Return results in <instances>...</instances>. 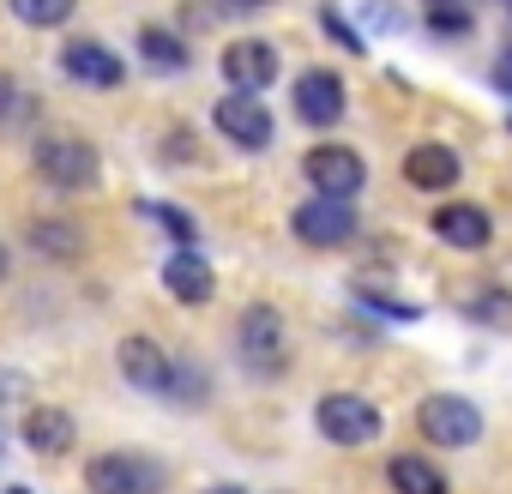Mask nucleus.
<instances>
[{"label":"nucleus","mask_w":512,"mask_h":494,"mask_svg":"<svg viewBox=\"0 0 512 494\" xmlns=\"http://www.w3.org/2000/svg\"><path fill=\"white\" fill-rule=\"evenodd\" d=\"M31 163H37V175H43L55 193H91V187L103 181V157H97V145L79 139V133H43V139L31 145Z\"/></svg>","instance_id":"f257e3e1"},{"label":"nucleus","mask_w":512,"mask_h":494,"mask_svg":"<svg viewBox=\"0 0 512 494\" xmlns=\"http://www.w3.org/2000/svg\"><path fill=\"white\" fill-rule=\"evenodd\" d=\"M235 350H241V362H247L253 374H284V362H290V326H284V314L266 308V302L241 308V320H235Z\"/></svg>","instance_id":"f03ea898"},{"label":"nucleus","mask_w":512,"mask_h":494,"mask_svg":"<svg viewBox=\"0 0 512 494\" xmlns=\"http://www.w3.org/2000/svg\"><path fill=\"white\" fill-rule=\"evenodd\" d=\"M169 470L145 452H97L85 464V488L91 494H163Z\"/></svg>","instance_id":"7ed1b4c3"},{"label":"nucleus","mask_w":512,"mask_h":494,"mask_svg":"<svg viewBox=\"0 0 512 494\" xmlns=\"http://www.w3.org/2000/svg\"><path fill=\"white\" fill-rule=\"evenodd\" d=\"M314 428L332 446H368V440H380V404H368L362 392H326L314 404Z\"/></svg>","instance_id":"20e7f679"},{"label":"nucleus","mask_w":512,"mask_h":494,"mask_svg":"<svg viewBox=\"0 0 512 494\" xmlns=\"http://www.w3.org/2000/svg\"><path fill=\"white\" fill-rule=\"evenodd\" d=\"M416 428H422L434 446L458 452V446H476V440H482V410H476L470 398H458V392H428L422 410H416Z\"/></svg>","instance_id":"39448f33"},{"label":"nucleus","mask_w":512,"mask_h":494,"mask_svg":"<svg viewBox=\"0 0 512 494\" xmlns=\"http://www.w3.org/2000/svg\"><path fill=\"white\" fill-rule=\"evenodd\" d=\"M302 175H308V187H314L320 199H356V193L368 187V163H362L350 145H314V151L302 157Z\"/></svg>","instance_id":"423d86ee"},{"label":"nucleus","mask_w":512,"mask_h":494,"mask_svg":"<svg viewBox=\"0 0 512 494\" xmlns=\"http://www.w3.org/2000/svg\"><path fill=\"white\" fill-rule=\"evenodd\" d=\"M290 229H296V241H308V247H344V241H356V229H362V217H356V205L350 199H302L296 211H290Z\"/></svg>","instance_id":"0eeeda50"},{"label":"nucleus","mask_w":512,"mask_h":494,"mask_svg":"<svg viewBox=\"0 0 512 494\" xmlns=\"http://www.w3.org/2000/svg\"><path fill=\"white\" fill-rule=\"evenodd\" d=\"M211 121H217V133L229 139V145H241V151H266L272 145V109L260 103V97H247V91H229V97H217V109H211Z\"/></svg>","instance_id":"6e6552de"},{"label":"nucleus","mask_w":512,"mask_h":494,"mask_svg":"<svg viewBox=\"0 0 512 494\" xmlns=\"http://www.w3.org/2000/svg\"><path fill=\"white\" fill-rule=\"evenodd\" d=\"M223 79H229V91H247V97H260L272 79H278V49L266 43V37H235L229 49H223Z\"/></svg>","instance_id":"1a4fd4ad"},{"label":"nucleus","mask_w":512,"mask_h":494,"mask_svg":"<svg viewBox=\"0 0 512 494\" xmlns=\"http://www.w3.org/2000/svg\"><path fill=\"white\" fill-rule=\"evenodd\" d=\"M61 73H67L73 85H91V91H115V85L127 79L121 55H115L109 43H97V37H73V43L61 49Z\"/></svg>","instance_id":"9d476101"},{"label":"nucleus","mask_w":512,"mask_h":494,"mask_svg":"<svg viewBox=\"0 0 512 494\" xmlns=\"http://www.w3.org/2000/svg\"><path fill=\"white\" fill-rule=\"evenodd\" d=\"M344 109H350V91H344V79H338L332 67H308V73L296 79V115H302L308 127H338Z\"/></svg>","instance_id":"9b49d317"},{"label":"nucleus","mask_w":512,"mask_h":494,"mask_svg":"<svg viewBox=\"0 0 512 494\" xmlns=\"http://www.w3.org/2000/svg\"><path fill=\"white\" fill-rule=\"evenodd\" d=\"M163 290L181 308H205L217 296V272H211V260L199 254V247H175V254L163 260Z\"/></svg>","instance_id":"f8f14e48"},{"label":"nucleus","mask_w":512,"mask_h":494,"mask_svg":"<svg viewBox=\"0 0 512 494\" xmlns=\"http://www.w3.org/2000/svg\"><path fill=\"white\" fill-rule=\"evenodd\" d=\"M115 362H121V380L127 386H139V392H163L169 386V350L157 344V338H145V332H127L121 344H115Z\"/></svg>","instance_id":"ddd939ff"},{"label":"nucleus","mask_w":512,"mask_h":494,"mask_svg":"<svg viewBox=\"0 0 512 494\" xmlns=\"http://www.w3.org/2000/svg\"><path fill=\"white\" fill-rule=\"evenodd\" d=\"M458 175H464V163H458V151L452 145H410V157H404V181L410 187H422V193H446V187H458Z\"/></svg>","instance_id":"4468645a"},{"label":"nucleus","mask_w":512,"mask_h":494,"mask_svg":"<svg viewBox=\"0 0 512 494\" xmlns=\"http://www.w3.org/2000/svg\"><path fill=\"white\" fill-rule=\"evenodd\" d=\"M73 440H79L73 410H61V404H31V410H25V446H31V452L61 458V452H73Z\"/></svg>","instance_id":"2eb2a0df"},{"label":"nucleus","mask_w":512,"mask_h":494,"mask_svg":"<svg viewBox=\"0 0 512 494\" xmlns=\"http://www.w3.org/2000/svg\"><path fill=\"white\" fill-rule=\"evenodd\" d=\"M428 223H434V235H440V241H452V247H488V235H494L488 211H482V205H464V199H452V205L428 211Z\"/></svg>","instance_id":"dca6fc26"},{"label":"nucleus","mask_w":512,"mask_h":494,"mask_svg":"<svg viewBox=\"0 0 512 494\" xmlns=\"http://www.w3.org/2000/svg\"><path fill=\"white\" fill-rule=\"evenodd\" d=\"M139 61L145 67H157V73H187V37L181 31H169V25H145L139 31Z\"/></svg>","instance_id":"f3484780"},{"label":"nucleus","mask_w":512,"mask_h":494,"mask_svg":"<svg viewBox=\"0 0 512 494\" xmlns=\"http://www.w3.org/2000/svg\"><path fill=\"white\" fill-rule=\"evenodd\" d=\"M386 482H392V494H446V476L428 458H416V452H398L386 464Z\"/></svg>","instance_id":"a211bd4d"},{"label":"nucleus","mask_w":512,"mask_h":494,"mask_svg":"<svg viewBox=\"0 0 512 494\" xmlns=\"http://www.w3.org/2000/svg\"><path fill=\"white\" fill-rule=\"evenodd\" d=\"M25 241H31V247H43L49 260H79V254H85V229H79V223H61V217L31 223V229H25Z\"/></svg>","instance_id":"6ab92c4d"},{"label":"nucleus","mask_w":512,"mask_h":494,"mask_svg":"<svg viewBox=\"0 0 512 494\" xmlns=\"http://www.w3.org/2000/svg\"><path fill=\"white\" fill-rule=\"evenodd\" d=\"M7 7H13V19L31 25V31H61V25L73 19L79 0H7Z\"/></svg>","instance_id":"aec40b11"},{"label":"nucleus","mask_w":512,"mask_h":494,"mask_svg":"<svg viewBox=\"0 0 512 494\" xmlns=\"http://www.w3.org/2000/svg\"><path fill=\"white\" fill-rule=\"evenodd\" d=\"M37 121V91L0 79V127H31Z\"/></svg>","instance_id":"412c9836"},{"label":"nucleus","mask_w":512,"mask_h":494,"mask_svg":"<svg viewBox=\"0 0 512 494\" xmlns=\"http://www.w3.org/2000/svg\"><path fill=\"white\" fill-rule=\"evenodd\" d=\"M163 398H175V404H199V398H205V374H199L193 362H169V386H163Z\"/></svg>","instance_id":"4be33fe9"},{"label":"nucleus","mask_w":512,"mask_h":494,"mask_svg":"<svg viewBox=\"0 0 512 494\" xmlns=\"http://www.w3.org/2000/svg\"><path fill=\"white\" fill-rule=\"evenodd\" d=\"M139 211H145L151 223H163V229H169V235H175L181 247H193V241H199V223H193V217H187L181 205H139Z\"/></svg>","instance_id":"5701e85b"},{"label":"nucleus","mask_w":512,"mask_h":494,"mask_svg":"<svg viewBox=\"0 0 512 494\" xmlns=\"http://www.w3.org/2000/svg\"><path fill=\"white\" fill-rule=\"evenodd\" d=\"M428 31H440V37H464V31H470V13H464V7H428Z\"/></svg>","instance_id":"b1692460"},{"label":"nucleus","mask_w":512,"mask_h":494,"mask_svg":"<svg viewBox=\"0 0 512 494\" xmlns=\"http://www.w3.org/2000/svg\"><path fill=\"white\" fill-rule=\"evenodd\" d=\"M356 302L368 308V314H380V320H416L422 308H410V302H386V296H374V290H356Z\"/></svg>","instance_id":"393cba45"},{"label":"nucleus","mask_w":512,"mask_h":494,"mask_svg":"<svg viewBox=\"0 0 512 494\" xmlns=\"http://www.w3.org/2000/svg\"><path fill=\"white\" fill-rule=\"evenodd\" d=\"M362 19H368L374 31H404V13H398V0H368V7H362Z\"/></svg>","instance_id":"a878e982"},{"label":"nucleus","mask_w":512,"mask_h":494,"mask_svg":"<svg viewBox=\"0 0 512 494\" xmlns=\"http://www.w3.org/2000/svg\"><path fill=\"white\" fill-rule=\"evenodd\" d=\"M320 19H326V37H338V43H344V49H350V55H362V37H356V31H350V19H344V13H338V7H320Z\"/></svg>","instance_id":"bb28decb"},{"label":"nucleus","mask_w":512,"mask_h":494,"mask_svg":"<svg viewBox=\"0 0 512 494\" xmlns=\"http://www.w3.org/2000/svg\"><path fill=\"white\" fill-rule=\"evenodd\" d=\"M494 85H500V91H512V49L500 55V67H494Z\"/></svg>","instance_id":"cd10ccee"},{"label":"nucleus","mask_w":512,"mask_h":494,"mask_svg":"<svg viewBox=\"0 0 512 494\" xmlns=\"http://www.w3.org/2000/svg\"><path fill=\"white\" fill-rule=\"evenodd\" d=\"M13 272V254H7V247H0V278H7Z\"/></svg>","instance_id":"c85d7f7f"},{"label":"nucleus","mask_w":512,"mask_h":494,"mask_svg":"<svg viewBox=\"0 0 512 494\" xmlns=\"http://www.w3.org/2000/svg\"><path fill=\"white\" fill-rule=\"evenodd\" d=\"M205 494H247V488H229V482H223V488H205Z\"/></svg>","instance_id":"c756f323"},{"label":"nucleus","mask_w":512,"mask_h":494,"mask_svg":"<svg viewBox=\"0 0 512 494\" xmlns=\"http://www.w3.org/2000/svg\"><path fill=\"white\" fill-rule=\"evenodd\" d=\"M428 7H458V0H428Z\"/></svg>","instance_id":"7c9ffc66"},{"label":"nucleus","mask_w":512,"mask_h":494,"mask_svg":"<svg viewBox=\"0 0 512 494\" xmlns=\"http://www.w3.org/2000/svg\"><path fill=\"white\" fill-rule=\"evenodd\" d=\"M7 494H31V488H7Z\"/></svg>","instance_id":"2f4dec72"},{"label":"nucleus","mask_w":512,"mask_h":494,"mask_svg":"<svg viewBox=\"0 0 512 494\" xmlns=\"http://www.w3.org/2000/svg\"><path fill=\"white\" fill-rule=\"evenodd\" d=\"M506 127H512V121H506Z\"/></svg>","instance_id":"473e14b6"}]
</instances>
